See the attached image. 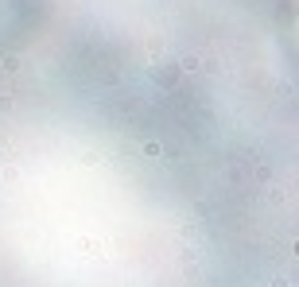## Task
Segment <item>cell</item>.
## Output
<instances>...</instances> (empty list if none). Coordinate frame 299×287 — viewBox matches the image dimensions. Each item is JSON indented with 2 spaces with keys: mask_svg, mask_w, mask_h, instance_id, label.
<instances>
[{
  "mask_svg": "<svg viewBox=\"0 0 299 287\" xmlns=\"http://www.w3.org/2000/svg\"><path fill=\"white\" fill-rule=\"evenodd\" d=\"M144 156L160 159V156H164V144H160V140H148V144H144Z\"/></svg>",
  "mask_w": 299,
  "mask_h": 287,
  "instance_id": "6da1fadb",
  "label": "cell"
}]
</instances>
